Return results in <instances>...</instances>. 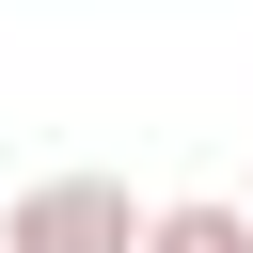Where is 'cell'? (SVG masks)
I'll return each instance as SVG.
<instances>
[{"label": "cell", "mask_w": 253, "mask_h": 253, "mask_svg": "<svg viewBox=\"0 0 253 253\" xmlns=\"http://www.w3.org/2000/svg\"><path fill=\"white\" fill-rule=\"evenodd\" d=\"M142 190L126 174H32L16 206H0V253H142Z\"/></svg>", "instance_id": "obj_1"}, {"label": "cell", "mask_w": 253, "mask_h": 253, "mask_svg": "<svg viewBox=\"0 0 253 253\" xmlns=\"http://www.w3.org/2000/svg\"><path fill=\"white\" fill-rule=\"evenodd\" d=\"M142 253H253V206L190 190V206H158V221H142Z\"/></svg>", "instance_id": "obj_2"}]
</instances>
